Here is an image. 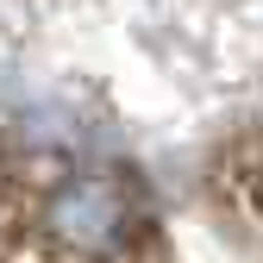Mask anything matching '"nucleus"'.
Listing matches in <instances>:
<instances>
[{
    "mask_svg": "<svg viewBox=\"0 0 263 263\" xmlns=\"http://www.w3.org/2000/svg\"><path fill=\"white\" fill-rule=\"evenodd\" d=\"M57 226L69 238H82V245H101L107 232H119V194L107 182H76L57 201Z\"/></svg>",
    "mask_w": 263,
    "mask_h": 263,
    "instance_id": "obj_1",
    "label": "nucleus"
}]
</instances>
